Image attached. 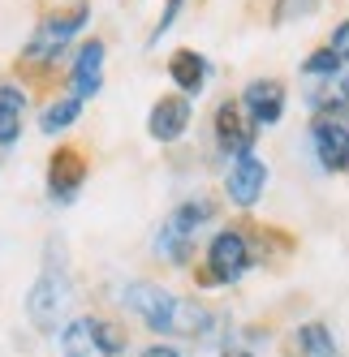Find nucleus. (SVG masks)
Here are the masks:
<instances>
[{
  "label": "nucleus",
  "mask_w": 349,
  "mask_h": 357,
  "mask_svg": "<svg viewBox=\"0 0 349 357\" xmlns=\"http://www.w3.org/2000/svg\"><path fill=\"white\" fill-rule=\"evenodd\" d=\"M69 310H73V280H69V271H65L61 259H47L43 271H39V280L27 293V319H31L35 331L52 336L57 327H65Z\"/></svg>",
  "instance_id": "1"
},
{
  "label": "nucleus",
  "mask_w": 349,
  "mask_h": 357,
  "mask_svg": "<svg viewBox=\"0 0 349 357\" xmlns=\"http://www.w3.org/2000/svg\"><path fill=\"white\" fill-rule=\"evenodd\" d=\"M87 22H91L87 0H73V5H61L52 13H43V22L31 31L27 47H22V61L27 65H52L69 47V39H78V31L87 26Z\"/></svg>",
  "instance_id": "2"
},
{
  "label": "nucleus",
  "mask_w": 349,
  "mask_h": 357,
  "mask_svg": "<svg viewBox=\"0 0 349 357\" xmlns=\"http://www.w3.org/2000/svg\"><path fill=\"white\" fill-rule=\"evenodd\" d=\"M121 301H126L151 331H160V336H172V331H190V319H186L190 305H181L168 289L151 284V280H134V284H126V289H121Z\"/></svg>",
  "instance_id": "3"
},
{
  "label": "nucleus",
  "mask_w": 349,
  "mask_h": 357,
  "mask_svg": "<svg viewBox=\"0 0 349 357\" xmlns=\"http://www.w3.org/2000/svg\"><path fill=\"white\" fill-rule=\"evenodd\" d=\"M126 353V327L104 319H69L61 327V357H121Z\"/></svg>",
  "instance_id": "4"
},
{
  "label": "nucleus",
  "mask_w": 349,
  "mask_h": 357,
  "mask_svg": "<svg viewBox=\"0 0 349 357\" xmlns=\"http://www.w3.org/2000/svg\"><path fill=\"white\" fill-rule=\"evenodd\" d=\"M311 151L323 172H349V104L319 108L311 116Z\"/></svg>",
  "instance_id": "5"
},
{
  "label": "nucleus",
  "mask_w": 349,
  "mask_h": 357,
  "mask_svg": "<svg viewBox=\"0 0 349 357\" xmlns=\"http://www.w3.org/2000/svg\"><path fill=\"white\" fill-rule=\"evenodd\" d=\"M251 267V241L242 228H220L207 241V259H203V284H237Z\"/></svg>",
  "instance_id": "6"
},
{
  "label": "nucleus",
  "mask_w": 349,
  "mask_h": 357,
  "mask_svg": "<svg viewBox=\"0 0 349 357\" xmlns=\"http://www.w3.org/2000/svg\"><path fill=\"white\" fill-rule=\"evenodd\" d=\"M87 172H91V164H87V155L78 146H57L52 160H47V198L52 202H73L87 185Z\"/></svg>",
  "instance_id": "7"
},
{
  "label": "nucleus",
  "mask_w": 349,
  "mask_h": 357,
  "mask_svg": "<svg viewBox=\"0 0 349 357\" xmlns=\"http://www.w3.org/2000/svg\"><path fill=\"white\" fill-rule=\"evenodd\" d=\"M211 125H216L220 151H233V155H251V151H255L259 125L246 116V108L237 104V99H224V104L216 108V116H211Z\"/></svg>",
  "instance_id": "8"
},
{
  "label": "nucleus",
  "mask_w": 349,
  "mask_h": 357,
  "mask_svg": "<svg viewBox=\"0 0 349 357\" xmlns=\"http://www.w3.org/2000/svg\"><path fill=\"white\" fill-rule=\"evenodd\" d=\"M263 185H267V164L255 155V151H251V155H237L229 176H224V194H229V202L242 207V211H251L255 202L263 198Z\"/></svg>",
  "instance_id": "9"
},
{
  "label": "nucleus",
  "mask_w": 349,
  "mask_h": 357,
  "mask_svg": "<svg viewBox=\"0 0 349 357\" xmlns=\"http://www.w3.org/2000/svg\"><path fill=\"white\" fill-rule=\"evenodd\" d=\"M104 56H108V47H104V39H87L82 47H78V56H73V65H69V91H73V99H95L99 95V86H104Z\"/></svg>",
  "instance_id": "10"
},
{
  "label": "nucleus",
  "mask_w": 349,
  "mask_h": 357,
  "mask_svg": "<svg viewBox=\"0 0 349 357\" xmlns=\"http://www.w3.org/2000/svg\"><path fill=\"white\" fill-rule=\"evenodd\" d=\"M237 104L246 108V116H251L255 125H276L285 116V86L276 78H255L242 91Z\"/></svg>",
  "instance_id": "11"
},
{
  "label": "nucleus",
  "mask_w": 349,
  "mask_h": 357,
  "mask_svg": "<svg viewBox=\"0 0 349 357\" xmlns=\"http://www.w3.org/2000/svg\"><path fill=\"white\" fill-rule=\"evenodd\" d=\"M190 125V99L186 95H160L147 116V134L156 142H177Z\"/></svg>",
  "instance_id": "12"
},
{
  "label": "nucleus",
  "mask_w": 349,
  "mask_h": 357,
  "mask_svg": "<svg viewBox=\"0 0 349 357\" xmlns=\"http://www.w3.org/2000/svg\"><path fill=\"white\" fill-rule=\"evenodd\" d=\"M168 78L177 82V91L190 99V95H203L207 78H211V65L203 52H194V47H177V52L168 56Z\"/></svg>",
  "instance_id": "13"
},
{
  "label": "nucleus",
  "mask_w": 349,
  "mask_h": 357,
  "mask_svg": "<svg viewBox=\"0 0 349 357\" xmlns=\"http://www.w3.org/2000/svg\"><path fill=\"white\" fill-rule=\"evenodd\" d=\"M22 125H27V91L17 82H0V151L17 146Z\"/></svg>",
  "instance_id": "14"
},
{
  "label": "nucleus",
  "mask_w": 349,
  "mask_h": 357,
  "mask_svg": "<svg viewBox=\"0 0 349 357\" xmlns=\"http://www.w3.org/2000/svg\"><path fill=\"white\" fill-rule=\"evenodd\" d=\"M293 357H336V340L323 323H302L293 331Z\"/></svg>",
  "instance_id": "15"
},
{
  "label": "nucleus",
  "mask_w": 349,
  "mask_h": 357,
  "mask_svg": "<svg viewBox=\"0 0 349 357\" xmlns=\"http://www.w3.org/2000/svg\"><path fill=\"white\" fill-rule=\"evenodd\" d=\"M306 104L319 112V108H341L349 104V73H332V78H311V91H306Z\"/></svg>",
  "instance_id": "16"
},
{
  "label": "nucleus",
  "mask_w": 349,
  "mask_h": 357,
  "mask_svg": "<svg viewBox=\"0 0 349 357\" xmlns=\"http://www.w3.org/2000/svg\"><path fill=\"white\" fill-rule=\"evenodd\" d=\"M156 254H160L164 263H186L190 254H194V237L181 233L172 220H164V224L156 228Z\"/></svg>",
  "instance_id": "17"
},
{
  "label": "nucleus",
  "mask_w": 349,
  "mask_h": 357,
  "mask_svg": "<svg viewBox=\"0 0 349 357\" xmlns=\"http://www.w3.org/2000/svg\"><path fill=\"white\" fill-rule=\"evenodd\" d=\"M82 116V99H73V95H65V99H52L43 112H39V130L47 134V138H57V134H65L73 121Z\"/></svg>",
  "instance_id": "18"
},
{
  "label": "nucleus",
  "mask_w": 349,
  "mask_h": 357,
  "mask_svg": "<svg viewBox=\"0 0 349 357\" xmlns=\"http://www.w3.org/2000/svg\"><path fill=\"white\" fill-rule=\"evenodd\" d=\"M211 215H216V202H211V198H203V194H198V198H186V202H181V207L172 211L168 220L177 224L181 233H190V237H194V233H198V228H203V224H207Z\"/></svg>",
  "instance_id": "19"
},
{
  "label": "nucleus",
  "mask_w": 349,
  "mask_h": 357,
  "mask_svg": "<svg viewBox=\"0 0 349 357\" xmlns=\"http://www.w3.org/2000/svg\"><path fill=\"white\" fill-rule=\"evenodd\" d=\"M345 65H341V56L332 52V47H319V52H311L306 61H302V73L306 78H332V73H341Z\"/></svg>",
  "instance_id": "20"
},
{
  "label": "nucleus",
  "mask_w": 349,
  "mask_h": 357,
  "mask_svg": "<svg viewBox=\"0 0 349 357\" xmlns=\"http://www.w3.org/2000/svg\"><path fill=\"white\" fill-rule=\"evenodd\" d=\"M319 9V0H276V22H293Z\"/></svg>",
  "instance_id": "21"
},
{
  "label": "nucleus",
  "mask_w": 349,
  "mask_h": 357,
  "mask_svg": "<svg viewBox=\"0 0 349 357\" xmlns=\"http://www.w3.org/2000/svg\"><path fill=\"white\" fill-rule=\"evenodd\" d=\"M186 5H190V0H168V5H164V13H160V22H156V31H151V43H156V39H160V35L172 26V22H177V13H181Z\"/></svg>",
  "instance_id": "22"
},
{
  "label": "nucleus",
  "mask_w": 349,
  "mask_h": 357,
  "mask_svg": "<svg viewBox=\"0 0 349 357\" xmlns=\"http://www.w3.org/2000/svg\"><path fill=\"white\" fill-rule=\"evenodd\" d=\"M328 47H332V52L341 56V65H349V17H345L341 26L332 31V43H328Z\"/></svg>",
  "instance_id": "23"
},
{
  "label": "nucleus",
  "mask_w": 349,
  "mask_h": 357,
  "mask_svg": "<svg viewBox=\"0 0 349 357\" xmlns=\"http://www.w3.org/2000/svg\"><path fill=\"white\" fill-rule=\"evenodd\" d=\"M138 357H181V349H172V344H147Z\"/></svg>",
  "instance_id": "24"
},
{
  "label": "nucleus",
  "mask_w": 349,
  "mask_h": 357,
  "mask_svg": "<svg viewBox=\"0 0 349 357\" xmlns=\"http://www.w3.org/2000/svg\"><path fill=\"white\" fill-rule=\"evenodd\" d=\"M220 357H251L246 349H229V353H220Z\"/></svg>",
  "instance_id": "25"
}]
</instances>
